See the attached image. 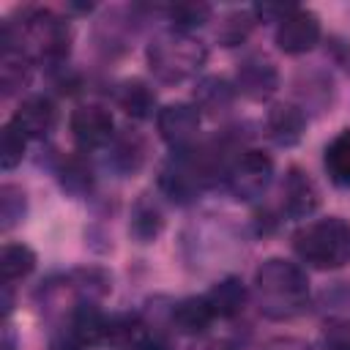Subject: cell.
I'll return each instance as SVG.
<instances>
[{"instance_id":"cell-1","label":"cell","mask_w":350,"mask_h":350,"mask_svg":"<svg viewBox=\"0 0 350 350\" xmlns=\"http://www.w3.org/2000/svg\"><path fill=\"white\" fill-rule=\"evenodd\" d=\"M0 44L3 49H19L38 66L57 68L66 66V57L74 44V30L63 14L41 5H27L19 11L16 22H3Z\"/></svg>"},{"instance_id":"cell-2","label":"cell","mask_w":350,"mask_h":350,"mask_svg":"<svg viewBox=\"0 0 350 350\" xmlns=\"http://www.w3.org/2000/svg\"><path fill=\"white\" fill-rule=\"evenodd\" d=\"M252 298L262 317L284 323L304 314L312 304L306 271L284 257H268L257 265L252 279Z\"/></svg>"},{"instance_id":"cell-3","label":"cell","mask_w":350,"mask_h":350,"mask_svg":"<svg viewBox=\"0 0 350 350\" xmlns=\"http://www.w3.org/2000/svg\"><path fill=\"white\" fill-rule=\"evenodd\" d=\"M145 60H148L150 74L159 82L180 85V82L200 77V71L208 63V46L194 33L164 27L148 41Z\"/></svg>"},{"instance_id":"cell-4","label":"cell","mask_w":350,"mask_h":350,"mask_svg":"<svg viewBox=\"0 0 350 350\" xmlns=\"http://www.w3.org/2000/svg\"><path fill=\"white\" fill-rule=\"evenodd\" d=\"M293 252L317 271H336L350 262V224L342 216L304 221L293 232Z\"/></svg>"},{"instance_id":"cell-5","label":"cell","mask_w":350,"mask_h":350,"mask_svg":"<svg viewBox=\"0 0 350 350\" xmlns=\"http://www.w3.org/2000/svg\"><path fill=\"white\" fill-rule=\"evenodd\" d=\"M224 183L241 202H257L273 183V159L260 148H243L227 167Z\"/></svg>"},{"instance_id":"cell-6","label":"cell","mask_w":350,"mask_h":350,"mask_svg":"<svg viewBox=\"0 0 350 350\" xmlns=\"http://www.w3.org/2000/svg\"><path fill=\"white\" fill-rule=\"evenodd\" d=\"M68 131H71V139L77 142V148L82 153L107 150L118 134L112 112L98 101H85V104L74 107V112L68 118Z\"/></svg>"},{"instance_id":"cell-7","label":"cell","mask_w":350,"mask_h":350,"mask_svg":"<svg viewBox=\"0 0 350 350\" xmlns=\"http://www.w3.org/2000/svg\"><path fill=\"white\" fill-rule=\"evenodd\" d=\"M200 123L202 115L191 101H172L156 112L159 137L170 145L172 153L191 150L200 145Z\"/></svg>"},{"instance_id":"cell-8","label":"cell","mask_w":350,"mask_h":350,"mask_svg":"<svg viewBox=\"0 0 350 350\" xmlns=\"http://www.w3.org/2000/svg\"><path fill=\"white\" fill-rule=\"evenodd\" d=\"M320 36H323L320 16H317L314 11H309V8L295 5V8L276 25L273 41H276V46H279L284 55H306V52H312V49L320 44Z\"/></svg>"},{"instance_id":"cell-9","label":"cell","mask_w":350,"mask_h":350,"mask_svg":"<svg viewBox=\"0 0 350 350\" xmlns=\"http://www.w3.org/2000/svg\"><path fill=\"white\" fill-rule=\"evenodd\" d=\"M8 123L25 139H46L57 126V104L46 93H30L16 104Z\"/></svg>"},{"instance_id":"cell-10","label":"cell","mask_w":350,"mask_h":350,"mask_svg":"<svg viewBox=\"0 0 350 350\" xmlns=\"http://www.w3.org/2000/svg\"><path fill=\"white\" fill-rule=\"evenodd\" d=\"M279 208H282V216H287L293 221H306L320 208V189L306 170H301V167L287 170L284 180H282Z\"/></svg>"},{"instance_id":"cell-11","label":"cell","mask_w":350,"mask_h":350,"mask_svg":"<svg viewBox=\"0 0 350 350\" xmlns=\"http://www.w3.org/2000/svg\"><path fill=\"white\" fill-rule=\"evenodd\" d=\"M232 85L241 96H246L252 101H268L279 90V71L268 57L249 55L238 63Z\"/></svg>"},{"instance_id":"cell-12","label":"cell","mask_w":350,"mask_h":350,"mask_svg":"<svg viewBox=\"0 0 350 350\" xmlns=\"http://www.w3.org/2000/svg\"><path fill=\"white\" fill-rule=\"evenodd\" d=\"M148 161V139L137 129H123L107 148V164L112 172L129 178L137 175Z\"/></svg>"},{"instance_id":"cell-13","label":"cell","mask_w":350,"mask_h":350,"mask_svg":"<svg viewBox=\"0 0 350 350\" xmlns=\"http://www.w3.org/2000/svg\"><path fill=\"white\" fill-rule=\"evenodd\" d=\"M306 131V112L293 101H279L265 112V134L279 148H293Z\"/></svg>"},{"instance_id":"cell-14","label":"cell","mask_w":350,"mask_h":350,"mask_svg":"<svg viewBox=\"0 0 350 350\" xmlns=\"http://www.w3.org/2000/svg\"><path fill=\"white\" fill-rule=\"evenodd\" d=\"M216 320L208 295H186L170 304V328L183 336H202Z\"/></svg>"},{"instance_id":"cell-15","label":"cell","mask_w":350,"mask_h":350,"mask_svg":"<svg viewBox=\"0 0 350 350\" xmlns=\"http://www.w3.org/2000/svg\"><path fill=\"white\" fill-rule=\"evenodd\" d=\"M55 178L60 183V189L71 197H88L96 186V170L93 161L88 159V153L77 150V153H63L57 156L55 164Z\"/></svg>"},{"instance_id":"cell-16","label":"cell","mask_w":350,"mask_h":350,"mask_svg":"<svg viewBox=\"0 0 350 350\" xmlns=\"http://www.w3.org/2000/svg\"><path fill=\"white\" fill-rule=\"evenodd\" d=\"M235 85L224 77H202L197 85H194V107L200 109V115H211V118H219V115H227L235 104Z\"/></svg>"},{"instance_id":"cell-17","label":"cell","mask_w":350,"mask_h":350,"mask_svg":"<svg viewBox=\"0 0 350 350\" xmlns=\"http://www.w3.org/2000/svg\"><path fill=\"white\" fill-rule=\"evenodd\" d=\"M205 295H208V301H211V306H213L216 320H235L238 314H243V309H246V304H249V298H252L249 287H246L238 276H224V279H219Z\"/></svg>"},{"instance_id":"cell-18","label":"cell","mask_w":350,"mask_h":350,"mask_svg":"<svg viewBox=\"0 0 350 350\" xmlns=\"http://www.w3.org/2000/svg\"><path fill=\"white\" fill-rule=\"evenodd\" d=\"M164 230V211L159 205L156 197L150 194H139L137 202L131 205V216H129V232L137 243H153Z\"/></svg>"},{"instance_id":"cell-19","label":"cell","mask_w":350,"mask_h":350,"mask_svg":"<svg viewBox=\"0 0 350 350\" xmlns=\"http://www.w3.org/2000/svg\"><path fill=\"white\" fill-rule=\"evenodd\" d=\"M115 104L134 120L153 118L156 109V90L145 79H123L115 88Z\"/></svg>"},{"instance_id":"cell-20","label":"cell","mask_w":350,"mask_h":350,"mask_svg":"<svg viewBox=\"0 0 350 350\" xmlns=\"http://www.w3.org/2000/svg\"><path fill=\"white\" fill-rule=\"evenodd\" d=\"M33 60L27 55H22L19 49H3L0 55V88H3V96H16L22 93L27 85H30V77H33Z\"/></svg>"},{"instance_id":"cell-21","label":"cell","mask_w":350,"mask_h":350,"mask_svg":"<svg viewBox=\"0 0 350 350\" xmlns=\"http://www.w3.org/2000/svg\"><path fill=\"white\" fill-rule=\"evenodd\" d=\"M323 167L328 172V178L342 186L350 189V129H342L323 150Z\"/></svg>"},{"instance_id":"cell-22","label":"cell","mask_w":350,"mask_h":350,"mask_svg":"<svg viewBox=\"0 0 350 350\" xmlns=\"http://www.w3.org/2000/svg\"><path fill=\"white\" fill-rule=\"evenodd\" d=\"M317 312L328 325H345L350 328V284L336 282L334 287H325L317 298Z\"/></svg>"},{"instance_id":"cell-23","label":"cell","mask_w":350,"mask_h":350,"mask_svg":"<svg viewBox=\"0 0 350 350\" xmlns=\"http://www.w3.org/2000/svg\"><path fill=\"white\" fill-rule=\"evenodd\" d=\"M36 268V252L27 243H5L0 252V273L3 284H14L19 279H27Z\"/></svg>"},{"instance_id":"cell-24","label":"cell","mask_w":350,"mask_h":350,"mask_svg":"<svg viewBox=\"0 0 350 350\" xmlns=\"http://www.w3.org/2000/svg\"><path fill=\"white\" fill-rule=\"evenodd\" d=\"M170 27L175 30H183V33H194L197 27L208 25L211 16H213V8L208 3H172V5H164L161 8Z\"/></svg>"},{"instance_id":"cell-25","label":"cell","mask_w":350,"mask_h":350,"mask_svg":"<svg viewBox=\"0 0 350 350\" xmlns=\"http://www.w3.org/2000/svg\"><path fill=\"white\" fill-rule=\"evenodd\" d=\"M254 25H257V16L252 14V8H235L221 16V22L216 27V41L221 46H238L249 38Z\"/></svg>"},{"instance_id":"cell-26","label":"cell","mask_w":350,"mask_h":350,"mask_svg":"<svg viewBox=\"0 0 350 350\" xmlns=\"http://www.w3.org/2000/svg\"><path fill=\"white\" fill-rule=\"evenodd\" d=\"M27 216V194L16 183H3L0 186V230L8 232L16 224H22Z\"/></svg>"},{"instance_id":"cell-27","label":"cell","mask_w":350,"mask_h":350,"mask_svg":"<svg viewBox=\"0 0 350 350\" xmlns=\"http://www.w3.org/2000/svg\"><path fill=\"white\" fill-rule=\"evenodd\" d=\"M25 150H27V139H25L11 123H5V126H3V139H0V167H3L5 172H11L14 167L22 164Z\"/></svg>"},{"instance_id":"cell-28","label":"cell","mask_w":350,"mask_h":350,"mask_svg":"<svg viewBox=\"0 0 350 350\" xmlns=\"http://www.w3.org/2000/svg\"><path fill=\"white\" fill-rule=\"evenodd\" d=\"M323 350H350V328L328 325L323 334Z\"/></svg>"},{"instance_id":"cell-29","label":"cell","mask_w":350,"mask_h":350,"mask_svg":"<svg viewBox=\"0 0 350 350\" xmlns=\"http://www.w3.org/2000/svg\"><path fill=\"white\" fill-rule=\"evenodd\" d=\"M191 350H241V342L230 334H221V336H205L191 347Z\"/></svg>"},{"instance_id":"cell-30","label":"cell","mask_w":350,"mask_h":350,"mask_svg":"<svg viewBox=\"0 0 350 350\" xmlns=\"http://www.w3.org/2000/svg\"><path fill=\"white\" fill-rule=\"evenodd\" d=\"M262 350H317V347L306 339H298V336H276V339L265 342Z\"/></svg>"},{"instance_id":"cell-31","label":"cell","mask_w":350,"mask_h":350,"mask_svg":"<svg viewBox=\"0 0 350 350\" xmlns=\"http://www.w3.org/2000/svg\"><path fill=\"white\" fill-rule=\"evenodd\" d=\"M3 350H16V334H14V328H11L8 320L3 325Z\"/></svg>"}]
</instances>
